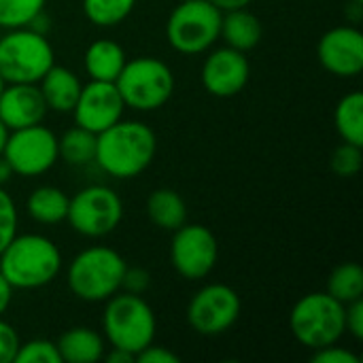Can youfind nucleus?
Segmentation results:
<instances>
[{
    "mask_svg": "<svg viewBox=\"0 0 363 363\" xmlns=\"http://www.w3.org/2000/svg\"><path fill=\"white\" fill-rule=\"evenodd\" d=\"M81 87L83 85L79 77L70 68L57 64H53L38 81V89L45 98L47 108L55 113H70L81 94Z\"/></svg>",
    "mask_w": 363,
    "mask_h": 363,
    "instance_id": "nucleus-17",
    "label": "nucleus"
},
{
    "mask_svg": "<svg viewBox=\"0 0 363 363\" xmlns=\"http://www.w3.org/2000/svg\"><path fill=\"white\" fill-rule=\"evenodd\" d=\"M68 196L53 187V185H43L36 187L26 202V211L32 221L43 223V225H55L66 221L68 215Z\"/></svg>",
    "mask_w": 363,
    "mask_h": 363,
    "instance_id": "nucleus-22",
    "label": "nucleus"
},
{
    "mask_svg": "<svg viewBox=\"0 0 363 363\" xmlns=\"http://www.w3.org/2000/svg\"><path fill=\"white\" fill-rule=\"evenodd\" d=\"M311 362L313 363H362V359H359L353 351H349V349H345V347H338V342H336V345L321 347V349L313 351Z\"/></svg>",
    "mask_w": 363,
    "mask_h": 363,
    "instance_id": "nucleus-31",
    "label": "nucleus"
},
{
    "mask_svg": "<svg viewBox=\"0 0 363 363\" xmlns=\"http://www.w3.org/2000/svg\"><path fill=\"white\" fill-rule=\"evenodd\" d=\"M336 130L345 143L363 147V94L351 91L340 98L334 113Z\"/></svg>",
    "mask_w": 363,
    "mask_h": 363,
    "instance_id": "nucleus-23",
    "label": "nucleus"
},
{
    "mask_svg": "<svg viewBox=\"0 0 363 363\" xmlns=\"http://www.w3.org/2000/svg\"><path fill=\"white\" fill-rule=\"evenodd\" d=\"M128 264L111 247H87L74 255L66 270L68 289L83 302H106L121 291Z\"/></svg>",
    "mask_w": 363,
    "mask_h": 363,
    "instance_id": "nucleus-4",
    "label": "nucleus"
},
{
    "mask_svg": "<svg viewBox=\"0 0 363 363\" xmlns=\"http://www.w3.org/2000/svg\"><path fill=\"white\" fill-rule=\"evenodd\" d=\"M13 294H15V289L11 287V283L0 274V317L9 311V306H11V302H13Z\"/></svg>",
    "mask_w": 363,
    "mask_h": 363,
    "instance_id": "nucleus-36",
    "label": "nucleus"
},
{
    "mask_svg": "<svg viewBox=\"0 0 363 363\" xmlns=\"http://www.w3.org/2000/svg\"><path fill=\"white\" fill-rule=\"evenodd\" d=\"M49 108L38 83H6L0 94V121L6 130H21L43 123Z\"/></svg>",
    "mask_w": 363,
    "mask_h": 363,
    "instance_id": "nucleus-16",
    "label": "nucleus"
},
{
    "mask_svg": "<svg viewBox=\"0 0 363 363\" xmlns=\"http://www.w3.org/2000/svg\"><path fill=\"white\" fill-rule=\"evenodd\" d=\"M221 11L208 0H185L172 9L166 21L168 45L183 55H198L211 51L219 40Z\"/></svg>",
    "mask_w": 363,
    "mask_h": 363,
    "instance_id": "nucleus-8",
    "label": "nucleus"
},
{
    "mask_svg": "<svg viewBox=\"0 0 363 363\" xmlns=\"http://www.w3.org/2000/svg\"><path fill=\"white\" fill-rule=\"evenodd\" d=\"M53 64L55 53L43 32L26 26L0 36V77L4 83H38Z\"/></svg>",
    "mask_w": 363,
    "mask_h": 363,
    "instance_id": "nucleus-6",
    "label": "nucleus"
},
{
    "mask_svg": "<svg viewBox=\"0 0 363 363\" xmlns=\"http://www.w3.org/2000/svg\"><path fill=\"white\" fill-rule=\"evenodd\" d=\"M17 223H19V215H17V204L15 200L4 191V187H0V253L4 251V247L15 238L17 234Z\"/></svg>",
    "mask_w": 363,
    "mask_h": 363,
    "instance_id": "nucleus-30",
    "label": "nucleus"
},
{
    "mask_svg": "<svg viewBox=\"0 0 363 363\" xmlns=\"http://www.w3.org/2000/svg\"><path fill=\"white\" fill-rule=\"evenodd\" d=\"M6 136H9V130H6V125H4V123L0 121V153H2V149H4Z\"/></svg>",
    "mask_w": 363,
    "mask_h": 363,
    "instance_id": "nucleus-40",
    "label": "nucleus"
},
{
    "mask_svg": "<svg viewBox=\"0 0 363 363\" xmlns=\"http://www.w3.org/2000/svg\"><path fill=\"white\" fill-rule=\"evenodd\" d=\"M4 85H6V83H4V79L0 77V94H2V89H4Z\"/></svg>",
    "mask_w": 363,
    "mask_h": 363,
    "instance_id": "nucleus-41",
    "label": "nucleus"
},
{
    "mask_svg": "<svg viewBox=\"0 0 363 363\" xmlns=\"http://www.w3.org/2000/svg\"><path fill=\"white\" fill-rule=\"evenodd\" d=\"M102 332L111 347L128 351L136 357L145 347L155 342L157 319L143 296L117 291L106 300Z\"/></svg>",
    "mask_w": 363,
    "mask_h": 363,
    "instance_id": "nucleus-3",
    "label": "nucleus"
},
{
    "mask_svg": "<svg viewBox=\"0 0 363 363\" xmlns=\"http://www.w3.org/2000/svg\"><path fill=\"white\" fill-rule=\"evenodd\" d=\"M200 79H202V87L211 96L232 98L247 87L251 79V64L242 51L225 45L206 55Z\"/></svg>",
    "mask_w": 363,
    "mask_h": 363,
    "instance_id": "nucleus-14",
    "label": "nucleus"
},
{
    "mask_svg": "<svg viewBox=\"0 0 363 363\" xmlns=\"http://www.w3.org/2000/svg\"><path fill=\"white\" fill-rule=\"evenodd\" d=\"M11 177H13V168H11V164L4 160V155L0 153V187H4V185L11 181Z\"/></svg>",
    "mask_w": 363,
    "mask_h": 363,
    "instance_id": "nucleus-39",
    "label": "nucleus"
},
{
    "mask_svg": "<svg viewBox=\"0 0 363 363\" xmlns=\"http://www.w3.org/2000/svg\"><path fill=\"white\" fill-rule=\"evenodd\" d=\"M332 298L342 302L345 306L363 298V268L355 262L340 264L332 270L328 279V289Z\"/></svg>",
    "mask_w": 363,
    "mask_h": 363,
    "instance_id": "nucleus-25",
    "label": "nucleus"
},
{
    "mask_svg": "<svg viewBox=\"0 0 363 363\" xmlns=\"http://www.w3.org/2000/svg\"><path fill=\"white\" fill-rule=\"evenodd\" d=\"M147 217L153 225L166 232H174L187 221V204L174 189L160 187L147 198Z\"/></svg>",
    "mask_w": 363,
    "mask_h": 363,
    "instance_id": "nucleus-21",
    "label": "nucleus"
},
{
    "mask_svg": "<svg viewBox=\"0 0 363 363\" xmlns=\"http://www.w3.org/2000/svg\"><path fill=\"white\" fill-rule=\"evenodd\" d=\"M57 155L70 166L91 164L96 157V134L74 125L57 138Z\"/></svg>",
    "mask_w": 363,
    "mask_h": 363,
    "instance_id": "nucleus-24",
    "label": "nucleus"
},
{
    "mask_svg": "<svg viewBox=\"0 0 363 363\" xmlns=\"http://www.w3.org/2000/svg\"><path fill=\"white\" fill-rule=\"evenodd\" d=\"M345 315L347 306L328 291L306 294L289 313V330L302 347L317 351L321 347L340 342V338L347 334Z\"/></svg>",
    "mask_w": 363,
    "mask_h": 363,
    "instance_id": "nucleus-5",
    "label": "nucleus"
},
{
    "mask_svg": "<svg viewBox=\"0 0 363 363\" xmlns=\"http://www.w3.org/2000/svg\"><path fill=\"white\" fill-rule=\"evenodd\" d=\"M62 253L57 245L43 234H15L0 253V274L13 289H40L57 279Z\"/></svg>",
    "mask_w": 363,
    "mask_h": 363,
    "instance_id": "nucleus-2",
    "label": "nucleus"
},
{
    "mask_svg": "<svg viewBox=\"0 0 363 363\" xmlns=\"http://www.w3.org/2000/svg\"><path fill=\"white\" fill-rule=\"evenodd\" d=\"M181 2H185V0H181Z\"/></svg>",
    "mask_w": 363,
    "mask_h": 363,
    "instance_id": "nucleus-43",
    "label": "nucleus"
},
{
    "mask_svg": "<svg viewBox=\"0 0 363 363\" xmlns=\"http://www.w3.org/2000/svg\"><path fill=\"white\" fill-rule=\"evenodd\" d=\"M351 2H359V4H363V0H351Z\"/></svg>",
    "mask_w": 363,
    "mask_h": 363,
    "instance_id": "nucleus-42",
    "label": "nucleus"
},
{
    "mask_svg": "<svg viewBox=\"0 0 363 363\" xmlns=\"http://www.w3.org/2000/svg\"><path fill=\"white\" fill-rule=\"evenodd\" d=\"M13 363H62L55 342L45 338H34L21 342Z\"/></svg>",
    "mask_w": 363,
    "mask_h": 363,
    "instance_id": "nucleus-29",
    "label": "nucleus"
},
{
    "mask_svg": "<svg viewBox=\"0 0 363 363\" xmlns=\"http://www.w3.org/2000/svg\"><path fill=\"white\" fill-rule=\"evenodd\" d=\"M115 85L125 102V108L151 113L170 100L177 81L166 62L153 55H143L125 60Z\"/></svg>",
    "mask_w": 363,
    "mask_h": 363,
    "instance_id": "nucleus-7",
    "label": "nucleus"
},
{
    "mask_svg": "<svg viewBox=\"0 0 363 363\" xmlns=\"http://www.w3.org/2000/svg\"><path fill=\"white\" fill-rule=\"evenodd\" d=\"M102 359H106L108 363H134L136 362V357L132 355V353H128V351H121V349H115V347H111V351L108 353H104V357Z\"/></svg>",
    "mask_w": 363,
    "mask_h": 363,
    "instance_id": "nucleus-38",
    "label": "nucleus"
},
{
    "mask_svg": "<svg viewBox=\"0 0 363 363\" xmlns=\"http://www.w3.org/2000/svg\"><path fill=\"white\" fill-rule=\"evenodd\" d=\"M363 166V151L359 145L353 143H345L340 147L334 149L332 153V170L342 177V179H351L355 174H359Z\"/></svg>",
    "mask_w": 363,
    "mask_h": 363,
    "instance_id": "nucleus-28",
    "label": "nucleus"
},
{
    "mask_svg": "<svg viewBox=\"0 0 363 363\" xmlns=\"http://www.w3.org/2000/svg\"><path fill=\"white\" fill-rule=\"evenodd\" d=\"M219 259L215 234L200 223H183L172 232L170 264L185 281L206 279Z\"/></svg>",
    "mask_w": 363,
    "mask_h": 363,
    "instance_id": "nucleus-12",
    "label": "nucleus"
},
{
    "mask_svg": "<svg viewBox=\"0 0 363 363\" xmlns=\"http://www.w3.org/2000/svg\"><path fill=\"white\" fill-rule=\"evenodd\" d=\"M125 51L117 40L111 38H100L94 40L83 55V66L89 79L94 81H113L119 77L121 68L125 66Z\"/></svg>",
    "mask_w": 363,
    "mask_h": 363,
    "instance_id": "nucleus-20",
    "label": "nucleus"
},
{
    "mask_svg": "<svg viewBox=\"0 0 363 363\" xmlns=\"http://www.w3.org/2000/svg\"><path fill=\"white\" fill-rule=\"evenodd\" d=\"M262 36H264L262 19L249 9H236L221 15L219 38H223L228 47L247 53L259 45Z\"/></svg>",
    "mask_w": 363,
    "mask_h": 363,
    "instance_id": "nucleus-19",
    "label": "nucleus"
},
{
    "mask_svg": "<svg viewBox=\"0 0 363 363\" xmlns=\"http://www.w3.org/2000/svg\"><path fill=\"white\" fill-rule=\"evenodd\" d=\"M213 6H217L221 13H228V11H236V9H247L253 0H208Z\"/></svg>",
    "mask_w": 363,
    "mask_h": 363,
    "instance_id": "nucleus-37",
    "label": "nucleus"
},
{
    "mask_svg": "<svg viewBox=\"0 0 363 363\" xmlns=\"http://www.w3.org/2000/svg\"><path fill=\"white\" fill-rule=\"evenodd\" d=\"M21 340L11 323L0 317V363H13Z\"/></svg>",
    "mask_w": 363,
    "mask_h": 363,
    "instance_id": "nucleus-32",
    "label": "nucleus"
},
{
    "mask_svg": "<svg viewBox=\"0 0 363 363\" xmlns=\"http://www.w3.org/2000/svg\"><path fill=\"white\" fill-rule=\"evenodd\" d=\"M47 0H0V28H26L43 11Z\"/></svg>",
    "mask_w": 363,
    "mask_h": 363,
    "instance_id": "nucleus-27",
    "label": "nucleus"
},
{
    "mask_svg": "<svg viewBox=\"0 0 363 363\" xmlns=\"http://www.w3.org/2000/svg\"><path fill=\"white\" fill-rule=\"evenodd\" d=\"M123 219V202L106 185H87L68 200L66 221L85 238H104L113 234Z\"/></svg>",
    "mask_w": 363,
    "mask_h": 363,
    "instance_id": "nucleus-9",
    "label": "nucleus"
},
{
    "mask_svg": "<svg viewBox=\"0 0 363 363\" xmlns=\"http://www.w3.org/2000/svg\"><path fill=\"white\" fill-rule=\"evenodd\" d=\"M149 283H151V277H149L147 270H143V268H125L123 281H121V291L143 296L149 289Z\"/></svg>",
    "mask_w": 363,
    "mask_h": 363,
    "instance_id": "nucleus-33",
    "label": "nucleus"
},
{
    "mask_svg": "<svg viewBox=\"0 0 363 363\" xmlns=\"http://www.w3.org/2000/svg\"><path fill=\"white\" fill-rule=\"evenodd\" d=\"M2 155L11 164L13 174L40 177L47 170H51L60 160L57 136L43 123L28 125L21 130H11Z\"/></svg>",
    "mask_w": 363,
    "mask_h": 363,
    "instance_id": "nucleus-10",
    "label": "nucleus"
},
{
    "mask_svg": "<svg viewBox=\"0 0 363 363\" xmlns=\"http://www.w3.org/2000/svg\"><path fill=\"white\" fill-rule=\"evenodd\" d=\"M55 347L62 363H96L106 353L104 338L96 330L85 325L66 330L57 338Z\"/></svg>",
    "mask_w": 363,
    "mask_h": 363,
    "instance_id": "nucleus-18",
    "label": "nucleus"
},
{
    "mask_svg": "<svg viewBox=\"0 0 363 363\" xmlns=\"http://www.w3.org/2000/svg\"><path fill=\"white\" fill-rule=\"evenodd\" d=\"M242 311L240 296L223 285L211 283L194 294L187 304L185 317L189 328L200 336H221L234 328Z\"/></svg>",
    "mask_w": 363,
    "mask_h": 363,
    "instance_id": "nucleus-11",
    "label": "nucleus"
},
{
    "mask_svg": "<svg viewBox=\"0 0 363 363\" xmlns=\"http://www.w3.org/2000/svg\"><path fill=\"white\" fill-rule=\"evenodd\" d=\"M345 325L347 334H351L355 340L363 338V300L347 304V315H345Z\"/></svg>",
    "mask_w": 363,
    "mask_h": 363,
    "instance_id": "nucleus-35",
    "label": "nucleus"
},
{
    "mask_svg": "<svg viewBox=\"0 0 363 363\" xmlns=\"http://www.w3.org/2000/svg\"><path fill=\"white\" fill-rule=\"evenodd\" d=\"M157 153L155 132L134 119H119L96 136L94 162L113 179H134L145 172Z\"/></svg>",
    "mask_w": 363,
    "mask_h": 363,
    "instance_id": "nucleus-1",
    "label": "nucleus"
},
{
    "mask_svg": "<svg viewBox=\"0 0 363 363\" xmlns=\"http://www.w3.org/2000/svg\"><path fill=\"white\" fill-rule=\"evenodd\" d=\"M138 0H83V15L98 28H113L130 17Z\"/></svg>",
    "mask_w": 363,
    "mask_h": 363,
    "instance_id": "nucleus-26",
    "label": "nucleus"
},
{
    "mask_svg": "<svg viewBox=\"0 0 363 363\" xmlns=\"http://www.w3.org/2000/svg\"><path fill=\"white\" fill-rule=\"evenodd\" d=\"M136 362L138 363H179L181 357L166 349V347H160L155 342H151L149 347H145L138 355H136Z\"/></svg>",
    "mask_w": 363,
    "mask_h": 363,
    "instance_id": "nucleus-34",
    "label": "nucleus"
},
{
    "mask_svg": "<svg viewBox=\"0 0 363 363\" xmlns=\"http://www.w3.org/2000/svg\"><path fill=\"white\" fill-rule=\"evenodd\" d=\"M125 102L113 81H89L81 87V94L70 111L77 125L94 132L96 136L123 119Z\"/></svg>",
    "mask_w": 363,
    "mask_h": 363,
    "instance_id": "nucleus-13",
    "label": "nucleus"
},
{
    "mask_svg": "<svg viewBox=\"0 0 363 363\" xmlns=\"http://www.w3.org/2000/svg\"><path fill=\"white\" fill-rule=\"evenodd\" d=\"M321 66L340 79H353L363 70V34L355 26H336L319 38Z\"/></svg>",
    "mask_w": 363,
    "mask_h": 363,
    "instance_id": "nucleus-15",
    "label": "nucleus"
}]
</instances>
